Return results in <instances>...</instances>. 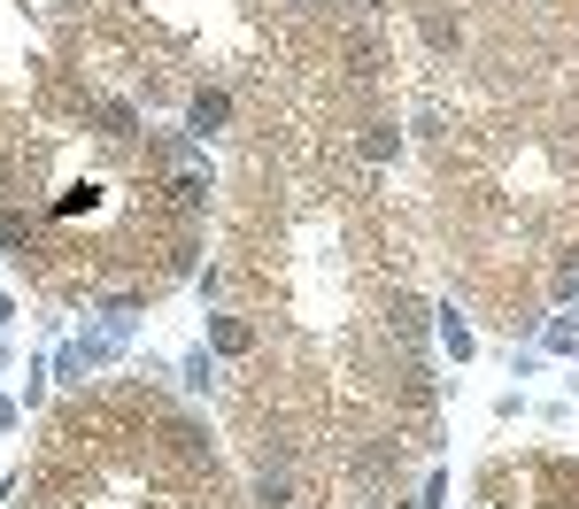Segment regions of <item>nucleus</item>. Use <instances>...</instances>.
I'll return each mask as SVG.
<instances>
[{"instance_id":"f257e3e1","label":"nucleus","mask_w":579,"mask_h":509,"mask_svg":"<svg viewBox=\"0 0 579 509\" xmlns=\"http://www.w3.org/2000/svg\"><path fill=\"white\" fill-rule=\"evenodd\" d=\"M24 494V509H239L217 440L139 386L70 401L47 424Z\"/></svg>"},{"instance_id":"f03ea898","label":"nucleus","mask_w":579,"mask_h":509,"mask_svg":"<svg viewBox=\"0 0 579 509\" xmlns=\"http://www.w3.org/2000/svg\"><path fill=\"white\" fill-rule=\"evenodd\" d=\"M471 509H579V463L571 456H494L479 471Z\"/></svg>"}]
</instances>
